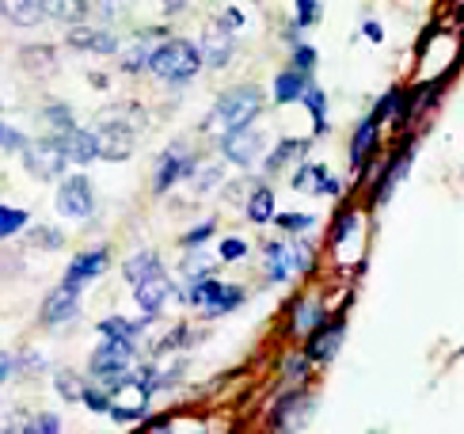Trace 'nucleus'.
Segmentation results:
<instances>
[{
	"instance_id": "37",
	"label": "nucleus",
	"mask_w": 464,
	"mask_h": 434,
	"mask_svg": "<svg viewBox=\"0 0 464 434\" xmlns=\"http://www.w3.org/2000/svg\"><path fill=\"white\" fill-rule=\"evenodd\" d=\"M183 271L190 274V279H202V271H209V260H206L202 252H190V255H187V263H183Z\"/></svg>"
},
{
	"instance_id": "25",
	"label": "nucleus",
	"mask_w": 464,
	"mask_h": 434,
	"mask_svg": "<svg viewBox=\"0 0 464 434\" xmlns=\"http://www.w3.org/2000/svg\"><path fill=\"white\" fill-rule=\"evenodd\" d=\"M247 222H256V225L275 222V191L259 187L256 194H251V199H247Z\"/></svg>"
},
{
	"instance_id": "1",
	"label": "nucleus",
	"mask_w": 464,
	"mask_h": 434,
	"mask_svg": "<svg viewBox=\"0 0 464 434\" xmlns=\"http://www.w3.org/2000/svg\"><path fill=\"white\" fill-rule=\"evenodd\" d=\"M263 107V92L256 84H237V88H228L221 100L214 104V111L206 114V133H228V130H237L244 123H256V114Z\"/></svg>"
},
{
	"instance_id": "23",
	"label": "nucleus",
	"mask_w": 464,
	"mask_h": 434,
	"mask_svg": "<svg viewBox=\"0 0 464 434\" xmlns=\"http://www.w3.org/2000/svg\"><path fill=\"white\" fill-rule=\"evenodd\" d=\"M294 267H297L294 248H282V244H270V248H266V274H270V282L289 279V274H294Z\"/></svg>"
},
{
	"instance_id": "41",
	"label": "nucleus",
	"mask_w": 464,
	"mask_h": 434,
	"mask_svg": "<svg viewBox=\"0 0 464 434\" xmlns=\"http://www.w3.org/2000/svg\"><path fill=\"white\" fill-rule=\"evenodd\" d=\"M214 232V222H206V225H198V229H190L187 236H183V244L190 248V244H198V241H206V236Z\"/></svg>"
},
{
	"instance_id": "22",
	"label": "nucleus",
	"mask_w": 464,
	"mask_h": 434,
	"mask_svg": "<svg viewBox=\"0 0 464 434\" xmlns=\"http://www.w3.org/2000/svg\"><path fill=\"white\" fill-rule=\"evenodd\" d=\"M339 343H343V324H327V328H320L313 335V343H308V359L327 362L339 350Z\"/></svg>"
},
{
	"instance_id": "36",
	"label": "nucleus",
	"mask_w": 464,
	"mask_h": 434,
	"mask_svg": "<svg viewBox=\"0 0 464 434\" xmlns=\"http://www.w3.org/2000/svg\"><path fill=\"white\" fill-rule=\"evenodd\" d=\"M244 252H247V244L240 241V236H228V241H221V260H244Z\"/></svg>"
},
{
	"instance_id": "24",
	"label": "nucleus",
	"mask_w": 464,
	"mask_h": 434,
	"mask_svg": "<svg viewBox=\"0 0 464 434\" xmlns=\"http://www.w3.org/2000/svg\"><path fill=\"white\" fill-rule=\"evenodd\" d=\"M160 271V260H157V252H138V255H130V260L122 263V274H126V282H141L149 279V274H157Z\"/></svg>"
},
{
	"instance_id": "34",
	"label": "nucleus",
	"mask_w": 464,
	"mask_h": 434,
	"mask_svg": "<svg viewBox=\"0 0 464 434\" xmlns=\"http://www.w3.org/2000/svg\"><path fill=\"white\" fill-rule=\"evenodd\" d=\"M221 168L214 164V168H206V172H198V180H195V187H198V194H209V191H214L218 183H221Z\"/></svg>"
},
{
	"instance_id": "8",
	"label": "nucleus",
	"mask_w": 464,
	"mask_h": 434,
	"mask_svg": "<svg viewBox=\"0 0 464 434\" xmlns=\"http://www.w3.org/2000/svg\"><path fill=\"white\" fill-rule=\"evenodd\" d=\"M259 145H263V137H259V130L251 126V123L221 133V153H225V161H232L237 168H251V164H256V161H259Z\"/></svg>"
},
{
	"instance_id": "6",
	"label": "nucleus",
	"mask_w": 464,
	"mask_h": 434,
	"mask_svg": "<svg viewBox=\"0 0 464 434\" xmlns=\"http://www.w3.org/2000/svg\"><path fill=\"white\" fill-rule=\"evenodd\" d=\"M95 210V191L88 183V175H65L62 187H57V213L69 217V222H84V217H92Z\"/></svg>"
},
{
	"instance_id": "5",
	"label": "nucleus",
	"mask_w": 464,
	"mask_h": 434,
	"mask_svg": "<svg viewBox=\"0 0 464 434\" xmlns=\"http://www.w3.org/2000/svg\"><path fill=\"white\" fill-rule=\"evenodd\" d=\"M130 359H133V343L107 340V335H103V343L95 347V354H92V378L100 381V385L122 381L126 370H130Z\"/></svg>"
},
{
	"instance_id": "15",
	"label": "nucleus",
	"mask_w": 464,
	"mask_h": 434,
	"mask_svg": "<svg viewBox=\"0 0 464 434\" xmlns=\"http://www.w3.org/2000/svg\"><path fill=\"white\" fill-rule=\"evenodd\" d=\"M0 15H5L12 27H38L46 19L43 0H0Z\"/></svg>"
},
{
	"instance_id": "32",
	"label": "nucleus",
	"mask_w": 464,
	"mask_h": 434,
	"mask_svg": "<svg viewBox=\"0 0 464 434\" xmlns=\"http://www.w3.org/2000/svg\"><path fill=\"white\" fill-rule=\"evenodd\" d=\"M304 104H308V111H313V126H316V133H324L327 130V104H324V92H316V88H308L304 92Z\"/></svg>"
},
{
	"instance_id": "20",
	"label": "nucleus",
	"mask_w": 464,
	"mask_h": 434,
	"mask_svg": "<svg viewBox=\"0 0 464 434\" xmlns=\"http://www.w3.org/2000/svg\"><path fill=\"white\" fill-rule=\"evenodd\" d=\"M294 183L301 187V191H308V194H339V180H332L320 164H308V168H301L297 175H294Z\"/></svg>"
},
{
	"instance_id": "38",
	"label": "nucleus",
	"mask_w": 464,
	"mask_h": 434,
	"mask_svg": "<svg viewBox=\"0 0 464 434\" xmlns=\"http://www.w3.org/2000/svg\"><path fill=\"white\" fill-rule=\"evenodd\" d=\"M88 12H100L103 19H111L122 12V0H88Z\"/></svg>"
},
{
	"instance_id": "13",
	"label": "nucleus",
	"mask_w": 464,
	"mask_h": 434,
	"mask_svg": "<svg viewBox=\"0 0 464 434\" xmlns=\"http://www.w3.org/2000/svg\"><path fill=\"white\" fill-rule=\"evenodd\" d=\"M168 293H171V282H168L164 271L149 274V279H141V282H133V298H138V305L149 312V317H157V312L164 309Z\"/></svg>"
},
{
	"instance_id": "35",
	"label": "nucleus",
	"mask_w": 464,
	"mask_h": 434,
	"mask_svg": "<svg viewBox=\"0 0 464 434\" xmlns=\"http://www.w3.org/2000/svg\"><path fill=\"white\" fill-rule=\"evenodd\" d=\"M278 225H282L285 232H301V229L313 225V217H308V213H282V217H278Z\"/></svg>"
},
{
	"instance_id": "19",
	"label": "nucleus",
	"mask_w": 464,
	"mask_h": 434,
	"mask_svg": "<svg viewBox=\"0 0 464 434\" xmlns=\"http://www.w3.org/2000/svg\"><path fill=\"white\" fill-rule=\"evenodd\" d=\"M304 92H308V73H301L297 65L285 69V73H278V81H275V100H278V104L304 100Z\"/></svg>"
},
{
	"instance_id": "9",
	"label": "nucleus",
	"mask_w": 464,
	"mask_h": 434,
	"mask_svg": "<svg viewBox=\"0 0 464 434\" xmlns=\"http://www.w3.org/2000/svg\"><path fill=\"white\" fill-rule=\"evenodd\" d=\"M149 400V385L141 378H122L111 385V416L114 419H138Z\"/></svg>"
},
{
	"instance_id": "12",
	"label": "nucleus",
	"mask_w": 464,
	"mask_h": 434,
	"mask_svg": "<svg viewBox=\"0 0 464 434\" xmlns=\"http://www.w3.org/2000/svg\"><path fill=\"white\" fill-rule=\"evenodd\" d=\"M57 142H62L69 164H92L100 161V145H95V130H81V126H69L57 133Z\"/></svg>"
},
{
	"instance_id": "31",
	"label": "nucleus",
	"mask_w": 464,
	"mask_h": 434,
	"mask_svg": "<svg viewBox=\"0 0 464 434\" xmlns=\"http://www.w3.org/2000/svg\"><path fill=\"white\" fill-rule=\"evenodd\" d=\"M57 392H62L65 400H84V381L76 378L72 370H62L57 373Z\"/></svg>"
},
{
	"instance_id": "45",
	"label": "nucleus",
	"mask_w": 464,
	"mask_h": 434,
	"mask_svg": "<svg viewBox=\"0 0 464 434\" xmlns=\"http://www.w3.org/2000/svg\"><path fill=\"white\" fill-rule=\"evenodd\" d=\"M316 15V0H301V24H313Z\"/></svg>"
},
{
	"instance_id": "30",
	"label": "nucleus",
	"mask_w": 464,
	"mask_h": 434,
	"mask_svg": "<svg viewBox=\"0 0 464 434\" xmlns=\"http://www.w3.org/2000/svg\"><path fill=\"white\" fill-rule=\"evenodd\" d=\"M24 225H27V213H24V210H15V206H0V241H5V236H15Z\"/></svg>"
},
{
	"instance_id": "10",
	"label": "nucleus",
	"mask_w": 464,
	"mask_h": 434,
	"mask_svg": "<svg viewBox=\"0 0 464 434\" xmlns=\"http://www.w3.org/2000/svg\"><path fill=\"white\" fill-rule=\"evenodd\" d=\"M76 312H81V290L76 286H69V282H62V286H53L50 293H46V301H43V324H65V321H72Z\"/></svg>"
},
{
	"instance_id": "44",
	"label": "nucleus",
	"mask_w": 464,
	"mask_h": 434,
	"mask_svg": "<svg viewBox=\"0 0 464 434\" xmlns=\"http://www.w3.org/2000/svg\"><path fill=\"white\" fill-rule=\"evenodd\" d=\"M57 427H62V423H57V416H38V419H31V430H57Z\"/></svg>"
},
{
	"instance_id": "29",
	"label": "nucleus",
	"mask_w": 464,
	"mask_h": 434,
	"mask_svg": "<svg viewBox=\"0 0 464 434\" xmlns=\"http://www.w3.org/2000/svg\"><path fill=\"white\" fill-rule=\"evenodd\" d=\"M100 331L107 335V340H126V343H138V324H130L122 317H111L100 324Z\"/></svg>"
},
{
	"instance_id": "46",
	"label": "nucleus",
	"mask_w": 464,
	"mask_h": 434,
	"mask_svg": "<svg viewBox=\"0 0 464 434\" xmlns=\"http://www.w3.org/2000/svg\"><path fill=\"white\" fill-rule=\"evenodd\" d=\"M8 373H12V359H8V354H0V385L8 381Z\"/></svg>"
},
{
	"instance_id": "21",
	"label": "nucleus",
	"mask_w": 464,
	"mask_h": 434,
	"mask_svg": "<svg viewBox=\"0 0 464 434\" xmlns=\"http://www.w3.org/2000/svg\"><path fill=\"white\" fill-rule=\"evenodd\" d=\"M43 12L50 19H57V24H84V15H88V0H43Z\"/></svg>"
},
{
	"instance_id": "4",
	"label": "nucleus",
	"mask_w": 464,
	"mask_h": 434,
	"mask_svg": "<svg viewBox=\"0 0 464 434\" xmlns=\"http://www.w3.org/2000/svg\"><path fill=\"white\" fill-rule=\"evenodd\" d=\"M24 168L34 175V180H62L65 168H69V156L62 149L57 137H38V142L24 145Z\"/></svg>"
},
{
	"instance_id": "18",
	"label": "nucleus",
	"mask_w": 464,
	"mask_h": 434,
	"mask_svg": "<svg viewBox=\"0 0 464 434\" xmlns=\"http://www.w3.org/2000/svg\"><path fill=\"white\" fill-rule=\"evenodd\" d=\"M377 123H381L377 114H370V118H362V123H358L354 142H351V164H354V168H362L365 161H370V153H373V145H377Z\"/></svg>"
},
{
	"instance_id": "3",
	"label": "nucleus",
	"mask_w": 464,
	"mask_h": 434,
	"mask_svg": "<svg viewBox=\"0 0 464 434\" xmlns=\"http://www.w3.org/2000/svg\"><path fill=\"white\" fill-rule=\"evenodd\" d=\"M138 126L126 123V111H111L100 118L95 126V145H100V156L103 161H130L133 156V145H138Z\"/></svg>"
},
{
	"instance_id": "33",
	"label": "nucleus",
	"mask_w": 464,
	"mask_h": 434,
	"mask_svg": "<svg viewBox=\"0 0 464 434\" xmlns=\"http://www.w3.org/2000/svg\"><path fill=\"white\" fill-rule=\"evenodd\" d=\"M24 145H27V137H24V133L12 130L8 123H0V149H8V153H24Z\"/></svg>"
},
{
	"instance_id": "16",
	"label": "nucleus",
	"mask_w": 464,
	"mask_h": 434,
	"mask_svg": "<svg viewBox=\"0 0 464 434\" xmlns=\"http://www.w3.org/2000/svg\"><path fill=\"white\" fill-rule=\"evenodd\" d=\"M232 57V31L221 24V27H209V35L202 38V65H214L221 69Z\"/></svg>"
},
{
	"instance_id": "42",
	"label": "nucleus",
	"mask_w": 464,
	"mask_h": 434,
	"mask_svg": "<svg viewBox=\"0 0 464 434\" xmlns=\"http://www.w3.org/2000/svg\"><path fill=\"white\" fill-rule=\"evenodd\" d=\"M320 321V312H316V305L308 301V305H301V317H297V328H308V324H316Z\"/></svg>"
},
{
	"instance_id": "7",
	"label": "nucleus",
	"mask_w": 464,
	"mask_h": 434,
	"mask_svg": "<svg viewBox=\"0 0 464 434\" xmlns=\"http://www.w3.org/2000/svg\"><path fill=\"white\" fill-rule=\"evenodd\" d=\"M190 301L206 309V317H221V312L237 309L244 301V293L237 286H225L218 279H195V286H190Z\"/></svg>"
},
{
	"instance_id": "17",
	"label": "nucleus",
	"mask_w": 464,
	"mask_h": 434,
	"mask_svg": "<svg viewBox=\"0 0 464 434\" xmlns=\"http://www.w3.org/2000/svg\"><path fill=\"white\" fill-rule=\"evenodd\" d=\"M187 172V149L183 145H171L164 156H160V164H157V194H168L171 191V183L179 180V175Z\"/></svg>"
},
{
	"instance_id": "40",
	"label": "nucleus",
	"mask_w": 464,
	"mask_h": 434,
	"mask_svg": "<svg viewBox=\"0 0 464 434\" xmlns=\"http://www.w3.org/2000/svg\"><path fill=\"white\" fill-rule=\"evenodd\" d=\"M294 65H297L301 73H313V65H316V54L308 50V46H297V50H294Z\"/></svg>"
},
{
	"instance_id": "28",
	"label": "nucleus",
	"mask_w": 464,
	"mask_h": 434,
	"mask_svg": "<svg viewBox=\"0 0 464 434\" xmlns=\"http://www.w3.org/2000/svg\"><path fill=\"white\" fill-rule=\"evenodd\" d=\"M304 142H294V137H285V142L270 153V161H266V172H278V168H285L289 161H297V156H304Z\"/></svg>"
},
{
	"instance_id": "11",
	"label": "nucleus",
	"mask_w": 464,
	"mask_h": 434,
	"mask_svg": "<svg viewBox=\"0 0 464 434\" xmlns=\"http://www.w3.org/2000/svg\"><path fill=\"white\" fill-rule=\"evenodd\" d=\"M69 46L72 50H84V54H119V38H114L111 31L103 27H88V24H72L69 27Z\"/></svg>"
},
{
	"instance_id": "47",
	"label": "nucleus",
	"mask_w": 464,
	"mask_h": 434,
	"mask_svg": "<svg viewBox=\"0 0 464 434\" xmlns=\"http://www.w3.org/2000/svg\"><path fill=\"white\" fill-rule=\"evenodd\" d=\"M365 35H370L373 43H381V24H373V19H370V24H365Z\"/></svg>"
},
{
	"instance_id": "14",
	"label": "nucleus",
	"mask_w": 464,
	"mask_h": 434,
	"mask_svg": "<svg viewBox=\"0 0 464 434\" xmlns=\"http://www.w3.org/2000/svg\"><path fill=\"white\" fill-rule=\"evenodd\" d=\"M107 271V252L103 248H92V252H81L76 260L69 263V271H65V282L69 286H76V290H84L95 274H103Z\"/></svg>"
},
{
	"instance_id": "27",
	"label": "nucleus",
	"mask_w": 464,
	"mask_h": 434,
	"mask_svg": "<svg viewBox=\"0 0 464 434\" xmlns=\"http://www.w3.org/2000/svg\"><path fill=\"white\" fill-rule=\"evenodd\" d=\"M152 38H138V43H133L126 54H122V69L126 73H141V69H149V57H152Z\"/></svg>"
},
{
	"instance_id": "39",
	"label": "nucleus",
	"mask_w": 464,
	"mask_h": 434,
	"mask_svg": "<svg viewBox=\"0 0 464 434\" xmlns=\"http://www.w3.org/2000/svg\"><path fill=\"white\" fill-rule=\"evenodd\" d=\"M400 104H403V95H400V92H389V95H384V100L377 104V111H373V114H377V118H389V114H396V107H400Z\"/></svg>"
},
{
	"instance_id": "26",
	"label": "nucleus",
	"mask_w": 464,
	"mask_h": 434,
	"mask_svg": "<svg viewBox=\"0 0 464 434\" xmlns=\"http://www.w3.org/2000/svg\"><path fill=\"white\" fill-rule=\"evenodd\" d=\"M19 62H24L31 73H53L57 69V54L50 46H24L19 50Z\"/></svg>"
},
{
	"instance_id": "43",
	"label": "nucleus",
	"mask_w": 464,
	"mask_h": 434,
	"mask_svg": "<svg viewBox=\"0 0 464 434\" xmlns=\"http://www.w3.org/2000/svg\"><path fill=\"white\" fill-rule=\"evenodd\" d=\"M34 241H38V244L57 248V244H62V232H53V229H38V232H34Z\"/></svg>"
},
{
	"instance_id": "2",
	"label": "nucleus",
	"mask_w": 464,
	"mask_h": 434,
	"mask_svg": "<svg viewBox=\"0 0 464 434\" xmlns=\"http://www.w3.org/2000/svg\"><path fill=\"white\" fill-rule=\"evenodd\" d=\"M149 69H152V76H160L164 84H183L190 76H198L202 50L195 43H183V38H168V43L152 50Z\"/></svg>"
}]
</instances>
